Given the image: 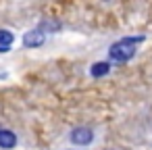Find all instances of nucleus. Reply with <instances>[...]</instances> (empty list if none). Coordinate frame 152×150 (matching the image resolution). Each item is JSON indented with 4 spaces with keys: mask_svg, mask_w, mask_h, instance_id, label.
I'll use <instances>...</instances> for the list:
<instances>
[{
    "mask_svg": "<svg viewBox=\"0 0 152 150\" xmlns=\"http://www.w3.org/2000/svg\"><path fill=\"white\" fill-rule=\"evenodd\" d=\"M144 40H146L144 36H127V38L117 40V42L110 44V48H108L110 61H115V63H127V61H131V59L135 56L137 44H142Z\"/></svg>",
    "mask_w": 152,
    "mask_h": 150,
    "instance_id": "f257e3e1",
    "label": "nucleus"
},
{
    "mask_svg": "<svg viewBox=\"0 0 152 150\" xmlns=\"http://www.w3.org/2000/svg\"><path fill=\"white\" fill-rule=\"evenodd\" d=\"M44 42H46V34H44L40 27L29 29V31L23 34V46H25V48H40Z\"/></svg>",
    "mask_w": 152,
    "mask_h": 150,
    "instance_id": "f03ea898",
    "label": "nucleus"
},
{
    "mask_svg": "<svg viewBox=\"0 0 152 150\" xmlns=\"http://www.w3.org/2000/svg\"><path fill=\"white\" fill-rule=\"evenodd\" d=\"M92 140H94V131L90 127H75L71 131V142L77 146H88Z\"/></svg>",
    "mask_w": 152,
    "mask_h": 150,
    "instance_id": "7ed1b4c3",
    "label": "nucleus"
},
{
    "mask_svg": "<svg viewBox=\"0 0 152 150\" xmlns=\"http://www.w3.org/2000/svg\"><path fill=\"white\" fill-rule=\"evenodd\" d=\"M17 146V135L9 129H0V148H4V150H11Z\"/></svg>",
    "mask_w": 152,
    "mask_h": 150,
    "instance_id": "20e7f679",
    "label": "nucleus"
},
{
    "mask_svg": "<svg viewBox=\"0 0 152 150\" xmlns=\"http://www.w3.org/2000/svg\"><path fill=\"white\" fill-rule=\"evenodd\" d=\"M110 73V63H106V61H98V63H94L92 67H90V75L92 77H104V75H108Z\"/></svg>",
    "mask_w": 152,
    "mask_h": 150,
    "instance_id": "39448f33",
    "label": "nucleus"
},
{
    "mask_svg": "<svg viewBox=\"0 0 152 150\" xmlns=\"http://www.w3.org/2000/svg\"><path fill=\"white\" fill-rule=\"evenodd\" d=\"M38 27H40V29H42L44 34H48V31H50V34H54V31H61V27H63V25H61L58 21H50V19H44V21H42V23H40Z\"/></svg>",
    "mask_w": 152,
    "mask_h": 150,
    "instance_id": "423d86ee",
    "label": "nucleus"
},
{
    "mask_svg": "<svg viewBox=\"0 0 152 150\" xmlns=\"http://www.w3.org/2000/svg\"><path fill=\"white\" fill-rule=\"evenodd\" d=\"M15 42V36L11 29H0V46H11Z\"/></svg>",
    "mask_w": 152,
    "mask_h": 150,
    "instance_id": "0eeeda50",
    "label": "nucleus"
}]
</instances>
